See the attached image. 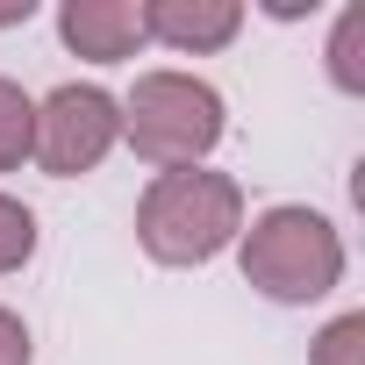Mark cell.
<instances>
[{
    "label": "cell",
    "instance_id": "1",
    "mask_svg": "<svg viewBox=\"0 0 365 365\" xmlns=\"http://www.w3.org/2000/svg\"><path fill=\"white\" fill-rule=\"evenodd\" d=\"M244 237V187L230 172H158L136 201V244L158 265H208Z\"/></svg>",
    "mask_w": 365,
    "mask_h": 365
},
{
    "label": "cell",
    "instance_id": "2",
    "mask_svg": "<svg viewBox=\"0 0 365 365\" xmlns=\"http://www.w3.org/2000/svg\"><path fill=\"white\" fill-rule=\"evenodd\" d=\"M237 265H244V279H251L265 301L308 308V301H322V294L344 287V237H336L329 215H315V208H301V201H279V208L251 215Z\"/></svg>",
    "mask_w": 365,
    "mask_h": 365
},
{
    "label": "cell",
    "instance_id": "3",
    "mask_svg": "<svg viewBox=\"0 0 365 365\" xmlns=\"http://www.w3.org/2000/svg\"><path fill=\"white\" fill-rule=\"evenodd\" d=\"M222 129H230V108H222V93H215L208 79H194V72H143V79L129 86V101H122V136H129V150H136L143 165H158V172L201 165V158L222 143Z\"/></svg>",
    "mask_w": 365,
    "mask_h": 365
},
{
    "label": "cell",
    "instance_id": "4",
    "mask_svg": "<svg viewBox=\"0 0 365 365\" xmlns=\"http://www.w3.org/2000/svg\"><path fill=\"white\" fill-rule=\"evenodd\" d=\"M115 143H122V101H115L108 86L65 79V86H51V93L36 101V165H43L51 179L93 172Z\"/></svg>",
    "mask_w": 365,
    "mask_h": 365
},
{
    "label": "cell",
    "instance_id": "5",
    "mask_svg": "<svg viewBox=\"0 0 365 365\" xmlns=\"http://www.w3.org/2000/svg\"><path fill=\"white\" fill-rule=\"evenodd\" d=\"M244 0H143V43H165L179 58H208L237 43Z\"/></svg>",
    "mask_w": 365,
    "mask_h": 365
},
{
    "label": "cell",
    "instance_id": "6",
    "mask_svg": "<svg viewBox=\"0 0 365 365\" xmlns=\"http://www.w3.org/2000/svg\"><path fill=\"white\" fill-rule=\"evenodd\" d=\"M58 36L86 65H122V58L143 51V8L136 0H65L58 8Z\"/></svg>",
    "mask_w": 365,
    "mask_h": 365
},
{
    "label": "cell",
    "instance_id": "7",
    "mask_svg": "<svg viewBox=\"0 0 365 365\" xmlns=\"http://www.w3.org/2000/svg\"><path fill=\"white\" fill-rule=\"evenodd\" d=\"M29 158H36V101L15 79H0V172H22Z\"/></svg>",
    "mask_w": 365,
    "mask_h": 365
},
{
    "label": "cell",
    "instance_id": "8",
    "mask_svg": "<svg viewBox=\"0 0 365 365\" xmlns=\"http://www.w3.org/2000/svg\"><path fill=\"white\" fill-rule=\"evenodd\" d=\"M329 79L344 93H365V8H358V0L336 15V29H329Z\"/></svg>",
    "mask_w": 365,
    "mask_h": 365
},
{
    "label": "cell",
    "instance_id": "9",
    "mask_svg": "<svg viewBox=\"0 0 365 365\" xmlns=\"http://www.w3.org/2000/svg\"><path fill=\"white\" fill-rule=\"evenodd\" d=\"M29 258H36V215L15 194H0V272H22Z\"/></svg>",
    "mask_w": 365,
    "mask_h": 365
},
{
    "label": "cell",
    "instance_id": "10",
    "mask_svg": "<svg viewBox=\"0 0 365 365\" xmlns=\"http://www.w3.org/2000/svg\"><path fill=\"white\" fill-rule=\"evenodd\" d=\"M308 365H365V315H358V308H351V315H336V322L315 336Z\"/></svg>",
    "mask_w": 365,
    "mask_h": 365
},
{
    "label": "cell",
    "instance_id": "11",
    "mask_svg": "<svg viewBox=\"0 0 365 365\" xmlns=\"http://www.w3.org/2000/svg\"><path fill=\"white\" fill-rule=\"evenodd\" d=\"M36 358V344H29V322L15 315V308H0V365H29Z\"/></svg>",
    "mask_w": 365,
    "mask_h": 365
},
{
    "label": "cell",
    "instance_id": "12",
    "mask_svg": "<svg viewBox=\"0 0 365 365\" xmlns=\"http://www.w3.org/2000/svg\"><path fill=\"white\" fill-rule=\"evenodd\" d=\"M36 15V0H0V29H15V22H29Z\"/></svg>",
    "mask_w": 365,
    "mask_h": 365
}]
</instances>
